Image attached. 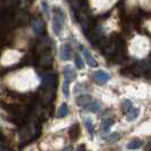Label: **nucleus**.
I'll list each match as a JSON object with an SVG mask.
<instances>
[{
  "mask_svg": "<svg viewBox=\"0 0 151 151\" xmlns=\"http://www.w3.org/2000/svg\"><path fill=\"white\" fill-rule=\"evenodd\" d=\"M85 109H88L91 113H99L100 111V104L97 100H91L90 102L88 104V106L85 107Z\"/></svg>",
  "mask_w": 151,
  "mask_h": 151,
  "instance_id": "6e6552de",
  "label": "nucleus"
},
{
  "mask_svg": "<svg viewBox=\"0 0 151 151\" xmlns=\"http://www.w3.org/2000/svg\"><path fill=\"white\" fill-rule=\"evenodd\" d=\"M72 149H73L72 147H67V148H65V150H72Z\"/></svg>",
  "mask_w": 151,
  "mask_h": 151,
  "instance_id": "6ab92c4d",
  "label": "nucleus"
},
{
  "mask_svg": "<svg viewBox=\"0 0 151 151\" xmlns=\"http://www.w3.org/2000/svg\"><path fill=\"white\" fill-rule=\"evenodd\" d=\"M84 125H85V127H86V129H88V132H89L90 136H93V124H92L91 118H89V117L84 118Z\"/></svg>",
  "mask_w": 151,
  "mask_h": 151,
  "instance_id": "ddd939ff",
  "label": "nucleus"
},
{
  "mask_svg": "<svg viewBox=\"0 0 151 151\" xmlns=\"http://www.w3.org/2000/svg\"><path fill=\"white\" fill-rule=\"evenodd\" d=\"M72 45L69 43H65L60 49V58L63 60H69L72 58Z\"/></svg>",
  "mask_w": 151,
  "mask_h": 151,
  "instance_id": "39448f33",
  "label": "nucleus"
},
{
  "mask_svg": "<svg viewBox=\"0 0 151 151\" xmlns=\"http://www.w3.org/2000/svg\"><path fill=\"white\" fill-rule=\"evenodd\" d=\"M64 14L61 12V9L56 8L53 10V16H52V30L56 35H60L63 26H64Z\"/></svg>",
  "mask_w": 151,
  "mask_h": 151,
  "instance_id": "f257e3e1",
  "label": "nucleus"
},
{
  "mask_svg": "<svg viewBox=\"0 0 151 151\" xmlns=\"http://www.w3.org/2000/svg\"><path fill=\"white\" fill-rule=\"evenodd\" d=\"M92 78H93V81L97 84L104 85V84H106L107 82L110 80V76H109V74H108L107 72H105V70H97V72L93 74Z\"/></svg>",
  "mask_w": 151,
  "mask_h": 151,
  "instance_id": "7ed1b4c3",
  "label": "nucleus"
},
{
  "mask_svg": "<svg viewBox=\"0 0 151 151\" xmlns=\"http://www.w3.org/2000/svg\"><path fill=\"white\" fill-rule=\"evenodd\" d=\"M68 114V107H67V104H61L60 107H59V109H58V117H60V118H63V117H65L66 115Z\"/></svg>",
  "mask_w": 151,
  "mask_h": 151,
  "instance_id": "f8f14e48",
  "label": "nucleus"
},
{
  "mask_svg": "<svg viewBox=\"0 0 151 151\" xmlns=\"http://www.w3.org/2000/svg\"><path fill=\"white\" fill-rule=\"evenodd\" d=\"M142 145V141L140 139H133L132 141H129V143L127 144V149L129 150H136Z\"/></svg>",
  "mask_w": 151,
  "mask_h": 151,
  "instance_id": "9b49d317",
  "label": "nucleus"
},
{
  "mask_svg": "<svg viewBox=\"0 0 151 151\" xmlns=\"http://www.w3.org/2000/svg\"><path fill=\"white\" fill-rule=\"evenodd\" d=\"M76 72L74 70V68H72L70 66H66L64 68V84H63V92L65 94V97H69V83L75 78Z\"/></svg>",
  "mask_w": 151,
  "mask_h": 151,
  "instance_id": "f03ea898",
  "label": "nucleus"
},
{
  "mask_svg": "<svg viewBox=\"0 0 151 151\" xmlns=\"http://www.w3.org/2000/svg\"><path fill=\"white\" fill-rule=\"evenodd\" d=\"M114 124V119L113 118H106L105 121L102 122V131L107 132L108 129L111 127V125Z\"/></svg>",
  "mask_w": 151,
  "mask_h": 151,
  "instance_id": "4468645a",
  "label": "nucleus"
},
{
  "mask_svg": "<svg viewBox=\"0 0 151 151\" xmlns=\"http://www.w3.org/2000/svg\"><path fill=\"white\" fill-rule=\"evenodd\" d=\"M91 100H92V97H91V96L82 94V96H80V97L76 98V105L80 107H82V108H85Z\"/></svg>",
  "mask_w": 151,
  "mask_h": 151,
  "instance_id": "0eeeda50",
  "label": "nucleus"
},
{
  "mask_svg": "<svg viewBox=\"0 0 151 151\" xmlns=\"http://www.w3.org/2000/svg\"><path fill=\"white\" fill-rule=\"evenodd\" d=\"M147 149L148 150H151V141L149 142V144H148V147H147Z\"/></svg>",
  "mask_w": 151,
  "mask_h": 151,
  "instance_id": "a211bd4d",
  "label": "nucleus"
},
{
  "mask_svg": "<svg viewBox=\"0 0 151 151\" xmlns=\"http://www.w3.org/2000/svg\"><path fill=\"white\" fill-rule=\"evenodd\" d=\"M116 140H118V134L117 133L110 134V141H116Z\"/></svg>",
  "mask_w": 151,
  "mask_h": 151,
  "instance_id": "f3484780",
  "label": "nucleus"
},
{
  "mask_svg": "<svg viewBox=\"0 0 151 151\" xmlns=\"http://www.w3.org/2000/svg\"><path fill=\"white\" fill-rule=\"evenodd\" d=\"M81 50H82V55H83L86 64H88L90 67H97V66H98V61L93 58V56L91 55L90 51H89L88 49H85L84 47H81Z\"/></svg>",
  "mask_w": 151,
  "mask_h": 151,
  "instance_id": "20e7f679",
  "label": "nucleus"
},
{
  "mask_svg": "<svg viewBox=\"0 0 151 151\" xmlns=\"http://www.w3.org/2000/svg\"><path fill=\"white\" fill-rule=\"evenodd\" d=\"M78 135H80V126H78V124H74L69 129V136L72 140H76Z\"/></svg>",
  "mask_w": 151,
  "mask_h": 151,
  "instance_id": "9d476101",
  "label": "nucleus"
},
{
  "mask_svg": "<svg viewBox=\"0 0 151 151\" xmlns=\"http://www.w3.org/2000/svg\"><path fill=\"white\" fill-rule=\"evenodd\" d=\"M75 65H76V67L77 68H80V69H82V68L84 67V65H83V61H82V59H81V57L78 56V55H75Z\"/></svg>",
  "mask_w": 151,
  "mask_h": 151,
  "instance_id": "dca6fc26",
  "label": "nucleus"
},
{
  "mask_svg": "<svg viewBox=\"0 0 151 151\" xmlns=\"http://www.w3.org/2000/svg\"><path fill=\"white\" fill-rule=\"evenodd\" d=\"M126 114H127V116H126L127 121L132 122L137 118V116H139V114H140V110H139V108H133V107H132Z\"/></svg>",
  "mask_w": 151,
  "mask_h": 151,
  "instance_id": "1a4fd4ad",
  "label": "nucleus"
},
{
  "mask_svg": "<svg viewBox=\"0 0 151 151\" xmlns=\"http://www.w3.org/2000/svg\"><path fill=\"white\" fill-rule=\"evenodd\" d=\"M122 106H123V107H122L123 111H124V113H127L129 109L133 107V105H132V102L129 101V99H125V100L123 101V105H122Z\"/></svg>",
  "mask_w": 151,
  "mask_h": 151,
  "instance_id": "2eb2a0df",
  "label": "nucleus"
},
{
  "mask_svg": "<svg viewBox=\"0 0 151 151\" xmlns=\"http://www.w3.org/2000/svg\"><path fill=\"white\" fill-rule=\"evenodd\" d=\"M32 30L35 34H41L45 30V24L42 22V19L34 18L33 22H32Z\"/></svg>",
  "mask_w": 151,
  "mask_h": 151,
  "instance_id": "423d86ee",
  "label": "nucleus"
}]
</instances>
